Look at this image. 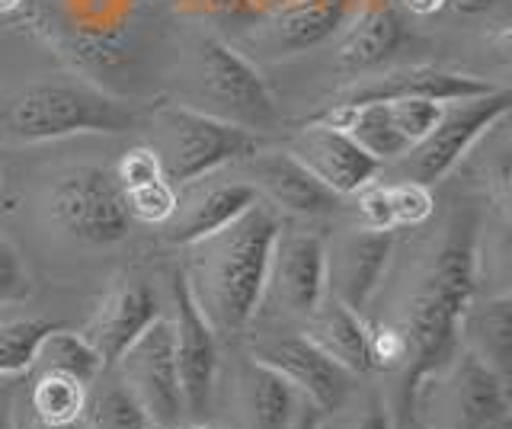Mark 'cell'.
Wrapping results in <instances>:
<instances>
[{
  "mask_svg": "<svg viewBox=\"0 0 512 429\" xmlns=\"http://www.w3.org/2000/svg\"><path fill=\"white\" fill-rule=\"evenodd\" d=\"M176 10L199 20H231V23L263 20V10L253 0H176Z\"/></svg>",
  "mask_w": 512,
  "mask_h": 429,
  "instance_id": "cell-31",
  "label": "cell"
},
{
  "mask_svg": "<svg viewBox=\"0 0 512 429\" xmlns=\"http://www.w3.org/2000/svg\"><path fill=\"white\" fill-rule=\"evenodd\" d=\"M0 429H16V401L13 388L0 381Z\"/></svg>",
  "mask_w": 512,
  "mask_h": 429,
  "instance_id": "cell-37",
  "label": "cell"
},
{
  "mask_svg": "<svg viewBox=\"0 0 512 429\" xmlns=\"http://www.w3.org/2000/svg\"><path fill=\"white\" fill-rule=\"evenodd\" d=\"M349 429H394V420H391V410L384 407V401L378 394H372L365 401V407L356 413V420H352Z\"/></svg>",
  "mask_w": 512,
  "mask_h": 429,
  "instance_id": "cell-33",
  "label": "cell"
},
{
  "mask_svg": "<svg viewBox=\"0 0 512 429\" xmlns=\"http://www.w3.org/2000/svg\"><path fill=\"white\" fill-rule=\"evenodd\" d=\"M496 84L484 81V77L461 74V71H445L432 65H407L384 71L378 77H368L362 84H352L340 90L330 100V106H359V103H384V100H436V103H452V100H471L493 93Z\"/></svg>",
  "mask_w": 512,
  "mask_h": 429,
  "instance_id": "cell-13",
  "label": "cell"
},
{
  "mask_svg": "<svg viewBox=\"0 0 512 429\" xmlns=\"http://www.w3.org/2000/svg\"><path fill=\"white\" fill-rule=\"evenodd\" d=\"M359 0H282L263 13L260 42L272 55H298L327 42L349 23Z\"/></svg>",
  "mask_w": 512,
  "mask_h": 429,
  "instance_id": "cell-17",
  "label": "cell"
},
{
  "mask_svg": "<svg viewBox=\"0 0 512 429\" xmlns=\"http://www.w3.org/2000/svg\"><path fill=\"white\" fill-rule=\"evenodd\" d=\"M32 369L39 372H58V375H71L77 378L80 385H93L96 378L103 375V359L96 356V349L80 337V333H71V330H52L48 337L42 340L39 353H36V362H32Z\"/></svg>",
  "mask_w": 512,
  "mask_h": 429,
  "instance_id": "cell-26",
  "label": "cell"
},
{
  "mask_svg": "<svg viewBox=\"0 0 512 429\" xmlns=\"http://www.w3.org/2000/svg\"><path fill=\"white\" fill-rule=\"evenodd\" d=\"M112 177H116V183H119L122 189H128V186H141V183H151V180H160V177H164V164H160V157H157L154 148L138 145V148H132V151H128V154L122 157Z\"/></svg>",
  "mask_w": 512,
  "mask_h": 429,
  "instance_id": "cell-32",
  "label": "cell"
},
{
  "mask_svg": "<svg viewBox=\"0 0 512 429\" xmlns=\"http://www.w3.org/2000/svg\"><path fill=\"white\" fill-rule=\"evenodd\" d=\"M122 378V385L148 413V420L160 429H176L186 417L180 372L173 356V327L170 317L157 321L109 365Z\"/></svg>",
  "mask_w": 512,
  "mask_h": 429,
  "instance_id": "cell-9",
  "label": "cell"
},
{
  "mask_svg": "<svg viewBox=\"0 0 512 429\" xmlns=\"http://www.w3.org/2000/svg\"><path fill=\"white\" fill-rule=\"evenodd\" d=\"M388 196H391V215H394V228H416L432 215L436 209V199H432L429 186L423 183H388Z\"/></svg>",
  "mask_w": 512,
  "mask_h": 429,
  "instance_id": "cell-30",
  "label": "cell"
},
{
  "mask_svg": "<svg viewBox=\"0 0 512 429\" xmlns=\"http://www.w3.org/2000/svg\"><path fill=\"white\" fill-rule=\"evenodd\" d=\"M400 7L416 13V17H432V13H439L445 7V0H400Z\"/></svg>",
  "mask_w": 512,
  "mask_h": 429,
  "instance_id": "cell-38",
  "label": "cell"
},
{
  "mask_svg": "<svg viewBox=\"0 0 512 429\" xmlns=\"http://www.w3.org/2000/svg\"><path fill=\"white\" fill-rule=\"evenodd\" d=\"M260 193L250 183L218 180V183H186V196L176 199V212L167 221V237L173 244H196L202 237L228 228L237 215H244Z\"/></svg>",
  "mask_w": 512,
  "mask_h": 429,
  "instance_id": "cell-19",
  "label": "cell"
},
{
  "mask_svg": "<svg viewBox=\"0 0 512 429\" xmlns=\"http://www.w3.org/2000/svg\"><path fill=\"white\" fill-rule=\"evenodd\" d=\"M157 317H160V305L148 282H138V279L116 282L103 295L100 305H96V311L90 314V321L80 330V337L96 349V356H100L109 369Z\"/></svg>",
  "mask_w": 512,
  "mask_h": 429,
  "instance_id": "cell-16",
  "label": "cell"
},
{
  "mask_svg": "<svg viewBox=\"0 0 512 429\" xmlns=\"http://www.w3.org/2000/svg\"><path fill=\"white\" fill-rule=\"evenodd\" d=\"M48 215L84 244H119L128 237L132 215L116 177L100 167H71L48 189Z\"/></svg>",
  "mask_w": 512,
  "mask_h": 429,
  "instance_id": "cell-7",
  "label": "cell"
},
{
  "mask_svg": "<svg viewBox=\"0 0 512 429\" xmlns=\"http://www.w3.org/2000/svg\"><path fill=\"white\" fill-rule=\"evenodd\" d=\"M176 429H228V426H215V423H189V426H176Z\"/></svg>",
  "mask_w": 512,
  "mask_h": 429,
  "instance_id": "cell-40",
  "label": "cell"
},
{
  "mask_svg": "<svg viewBox=\"0 0 512 429\" xmlns=\"http://www.w3.org/2000/svg\"><path fill=\"white\" fill-rule=\"evenodd\" d=\"M199 74L205 97L215 103L208 109L218 119L244 125L250 132H263L279 125V106L272 100L266 77L253 61L221 39H205L199 49Z\"/></svg>",
  "mask_w": 512,
  "mask_h": 429,
  "instance_id": "cell-8",
  "label": "cell"
},
{
  "mask_svg": "<svg viewBox=\"0 0 512 429\" xmlns=\"http://www.w3.org/2000/svg\"><path fill=\"white\" fill-rule=\"evenodd\" d=\"M80 423L87 429H151L154 423L148 420V413L141 410V404L122 385V378L103 369V375L87 388L84 413Z\"/></svg>",
  "mask_w": 512,
  "mask_h": 429,
  "instance_id": "cell-24",
  "label": "cell"
},
{
  "mask_svg": "<svg viewBox=\"0 0 512 429\" xmlns=\"http://www.w3.org/2000/svg\"><path fill=\"white\" fill-rule=\"evenodd\" d=\"M58 327L61 324L45 321V317H16V321L0 324V381L29 372L42 340Z\"/></svg>",
  "mask_w": 512,
  "mask_h": 429,
  "instance_id": "cell-27",
  "label": "cell"
},
{
  "mask_svg": "<svg viewBox=\"0 0 512 429\" xmlns=\"http://www.w3.org/2000/svg\"><path fill=\"white\" fill-rule=\"evenodd\" d=\"M125 196V209L132 215V221H144V225H167L176 212V186L160 177V180H151V183H141V186H128L122 189Z\"/></svg>",
  "mask_w": 512,
  "mask_h": 429,
  "instance_id": "cell-28",
  "label": "cell"
},
{
  "mask_svg": "<svg viewBox=\"0 0 512 429\" xmlns=\"http://www.w3.org/2000/svg\"><path fill=\"white\" fill-rule=\"evenodd\" d=\"M512 93L506 87H496L493 93L471 100H452L442 106L439 122L432 125L429 135L413 145L404 157H400V170L410 183L432 186L442 177H448L461 157L468 154L480 138H484L496 122L509 116Z\"/></svg>",
  "mask_w": 512,
  "mask_h": 429,
  "instance_id": "cell-6",
  "label": "cell"
},
{
  "mask_svg": "<svg viewBox=\"0 0 512 429\" xmlns=\"http://www.w3.org/2000/svg\"><path fill=\"white\" fill-rule=\"evenodd\" d=\"M285 151L340 199L356 196L359 189L375 183L381 173V164L356 145V138L317 119H311L301 132L288 138Z\"/></svg>",
  "mask_w": 512,
  "mask_h": 429,
  "instance_id": "cell-12",
  "label": "cell"
},
{
  "mask_svg": "<svg viewBox=\"0 0 512 429\" xmlns=\"http://www.w3.org/2000/svg\"><path fill=\"white\" fill-rule=\"evenodd\" d=\"M477 285V218L458 215L448 228L442 247L413 285L404 317L394 324L404 340V365H400V410L416 388V381L458 349V324L471 305Z\"/></svg>",
  "mask_w": 512,
  "mask_h": 429,
  "instance_id": "cell-1",
  "label": "cell"
},
{
  "mask_svg": "<svg viewBox=\"0 0 512 429\" xmlns=\"http://www.w3.org/2000/svg\"><path fill=\"white\" fill-rule=\"evenodd\" d=\"M394 250V231H349L327 247V295L352 311H365L375 298Z\"/></svg>",
  "mask_w": 512,
  "mask_h": 429,
  "instance_id": "cell-15",
  "label": "cell"
},
{
  "mask_svg": "<svg viewBox=\"0 0 512 429\" xmlns=\"http://www.w3.org/2000/svg\"><path fill=\"white\" fill-rule=\"evenodd\" d=\"M36 292L29 266L23 263L20 250H16L4 234H0V308L23 305Z\"/></svg>",
  "mask_w": 512,
  "mask_h": 429,
  "instance_id": "cell-29",
  "label": "cell"
},
{
  "mask_svg": "<svg viewBox=\"0 0 512 429\" xmlns=\"http://www.w3.org/2000/svg\"><path fill=\"white\" fill-rule=\"evenodd\" d=\"M253 173L250 183L256 193H263L269 199L272 209L292 212L301 218H320L336 212L340 196L327 189L317 177H311L288 151H256L253 157L244 161Z\"/></svg>",
  "mask_w": 512,
  "mask_h": 429,
  "instance_id": "cell-18",
  "label": "cell"
},
{
  "mask_svg": "<svg viewBox=\"0 0 512 429\" xmlns=\"http://www.w3.org/2000/svg\"><path fill=\"white\" fill-rule=\"evenodd\" d=\"M503 0H445V7H452L461 17H484V13L496 10Z\"/></svg>",
  "mask_w": 512,
  "mask_h": 429,
  "instance_id": "cell-35",
  "label": "cell"
},
{
  "mask_svg": "<svg viewBox=\"0 0 512 429\" xmlns=\"http://www.w3.org/2000/svg\"><path fill=\"white\" fill-rule=\"evenodd\" d=\"M157 125L160 148L154 151L173 186L212 177L228 164H244L247 157L266 148L260 132H250L196 106H164L157 113Z\"/></svg>",
  "mask_w": 512,
  "mask_h": 429,
  "instance_id": "cell-5",
  "label": "cell"
},
{
  "mask_svg": "<svg viewBox=\"0 0 512 429\" xmlns=\"http://www.w3.org/2000/svg\"><path fill=\"white\" fill-rule=\"evenodd\" d=\"M407 39V26L394 0H359L356 13L343 26V42L336 61L343 71H372L384 65Z\"/></svg>",
  "mask_w": 512,
  "mask_h": 429,
  "instance_id": "cell-20",
  "label": "cell"
},
{
  "mask_svg": "<svg viewBox=\"0 0 512 429\" xmlns=\"http://www.w3.org/2000/svg\"><path fill=\"white\" fill-rule=\"evenodd\" d=\"M407 423H410V429H423V426H420V423H413V420H410V417H407Z\"/></svg>",
  "mask_w": 512,
  "mask_h": 429,
  "instance_id": "cell-42",
  "label": "cell"
},
{
  "mask_svg": "<svg viewBox=\"0 0 512 429\" xmlns=\"http://www.w3.org/2000/svg\"><path fill=\"white\" fill-rule=\"evenodd\" d=\"M253 359H260L269 369H276L288 385L295 388V394L304 397L308 404H314L317 410L336 413L346 404L352 375L343 365H336L330 356L320 353L311 340H304L301 333L298 337H282V340L260 346L253 353Z\"/></svg>",
  "mask_w": 512,
  "mask_h": 429,
  "instance_id": "cell-14",
  "label": "cell"
},
{
  "mask_svg": "<svg viewBox=\"0 0 512 429\" xmlns=\"http://www.w3.org/2000/svg\"><path fill=\"white\" fill-rule=\"evenodd\" d=\"M237 401L247 429H285L301 397L260 359H247L237 372Z\"/></svg>",
  "mask_w": 512,
  "mask_h": 429,
  "instance_id": "cell-22",
  "label": "cell"
},
{
  "mask_svg": "<svg viewBox=\"0 0 512 429\" xmlns=\"http://www.w3.org/2000/svg\"><path fill=\"white\" fill-rule=\"evenodd\" d=\"M327 298V241L317 231H282L276 237L263 305L288 317H308Z\"/></svg>",
  "mask_w": 512,
  "mask_h": 429,
  "instance_id": "cell-11",
  "label": "cell"
},
{
  "mask_svg": "<svg viewBox=\"0 0 512 429\" xmlns=\"http://www.w3.org/2000/svg\"><path fill=\"white\" fill-rule=\"evenodd\" d=\"M32 372V385L26 394V413H32L42 423H74L84 413L87 385H80L71 375L58 372Z\"/></svg>",
  "mask_w": 512,
  "mask_h": 429,
  "instance_id": "cell-25",
  "label": "cell"
},
{
  "mask_svg": "<svg viewBox=\"0 0 512 429\" xmlns=\"http://www.w3.org/2000/svg\"><path fill=\"white\" fill-rule=\"evenodd\" d=\"M16 429H87V426L80 420H74V423H42V420L32 417V413L16 410Z\"/></svg>",
  "mask_w": 512,
  "mask_h": 429,
  "instance_id": "cell-36",
  "label": "cell"
},
{
  "mask_svg": "<svg viewBox=\"0 0 512 429\" xmlns=\"http://www.w3.org/2000/svg\"><path fill=\"white\" fill-rule=\"evenodd\" d=\"M285 429H324V410H317L314 404H308L301 397L295 413H292V420H288Z\"/></svg>",
  "mask_w": 512,
  "mask_h": 429,
  "instance_id": "cell-34",
  "label": "cell"
},
{
  "mask_svg": "<svg viewBox=\"0 0 512 429\" xmlns=\"http://www.w3.org/2000/svg\"><path fill=\"white\" fill-rule=\"evenodd\" d=\"M135 109L100 87L52 77L23 87L0 109V138L58 141L71 135H122L135 129Z\"/></svg>",
  "mask_w": 512,
  "mask_h": 429,
  "instance_id": "cell-3",
  "label": "cell"
},
{
  "mask_svg": "<svg viewBox=\"0 0 512 429\" xmlns=\"http://www.w3.org/2000/svg\"><path fill=\"white\" fill-rule=\"evenodd\" d=\"M301 337L311 340L336 365H343L349 375H362L372 369L368 365V324L359 311L346 308L333 295L320 301V308L308 317V327H304Z\"/></svg>",
  "mask_w": 512,
  "mask_h": 429,
  "instance_id": "cell-21",
  "label": "cell"
},
{
  "mask_svg": "<svg viewBox=\"0 0 512 429\" xmlns=\"http://www.w3.org/2000/svg\"><path fill=\"white\" fill-rule=\"evenodd\" d=\"M26 0H0V17H10L13 10H20Z\"/></svg>",
  "mask_w": 512,
  "mask_h": 429,
  "instance_id": "cell-39",
  "label": "cell"
},
{
  "mask_svg": "<svg viewBox=\"0 0 512 429\" xmlns=\"http://www.w3.org/2000/svg\"><path fill=\"white\" fill-rule=\"evenodd\" d=\"M253 4H256V7H260V10L266 13V10H269L272 4H276V0H253Z\"/></svg>",
  "mask_w": 512,
  "mask_h": 429,
  "instance_id": "cell-41",
  "label": "cell"
},
{
  "mask_svg": "<svg viewBox=\"0 0 512 429\" xmlns=\"http://www.w3.org/2000/svg\"><path fill=\"white\" fill-rule=\"evenodd\" d=\"M170 295H173V317H170L173 356H176V372H180L183 407L189 420H202L205 410L212 407V394L218 381V333L199 311L183 269L173 273Z\"/></svg>",
  "mask_w": 512,
  "mask_h": 429,
  "instance_id": "cell-10",
  "label": "cell"
},
{
  "mask_svg": "<svg viewBox=\"0 0 512 429\" xmlns=\"http://www.w3.org/2000/svg\"><path fill=\"white\" fill-rule=\"evenodd\" d=\"M458 343L468 346L503 378L512 375V298L496 295L487 301H471L461 314Z\"/></svg>",
  "mask_w": 512,
  "mask_h": 429,
  "instance_id": "cell-23",
  "label": "cell"
},
{
  "mask_svg": "<svg viewBox=\"0 0 512 429\" xmlns=\"http://www.w3.org/2000/svg\"><path fill=\"white\" fill-rule=\"evenodd\" d=\"M279 212L256 199L228 228L189 244V292L215 333H240L263 308Z\"/></svg>",
  "mask_w": 512,
  "mask_h": 429,
  "instance_id": "cell-2",
  "label": "cell"
},
{
  "mask_svg": "<svg viewBox=\"0 0 512 429\" xmlns=\"http://www.w3.org/2000/svg\"><path fill=\"white\" fill-rule=\"evenodd\" d=\"M404 413L423 429H512L509 378L458 343L439 369L416 381Z\"/></svg>",
  "mask_w": 512,
  "mask_h": 429,
  "instance_id": "cell-4",
  "label": "cell"
}]
</instances>
